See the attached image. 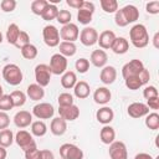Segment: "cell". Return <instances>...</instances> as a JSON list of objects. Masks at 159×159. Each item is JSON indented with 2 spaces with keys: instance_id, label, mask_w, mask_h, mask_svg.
<instances>
[{
  "instance_id": "1",
  "label": "cell",
  "mask_w": 159,
  "mask_h": 159,
  "mask_svg": "<svg viewBox=\"0 0 159 159\" xmlns=\"http://www.w3.org/2000/svg\"><path fill=\"white\" fill-rule=\"evenodd\" d=\"M129 39L134 47L144 48L149 43V34L143 24H135L129 30Z\"/></svg>"
},
{
  "instance_id": "2",
  "label": "cell",
  "mask_w": 159,
  "mask_h": 159,
  "mask_svg": "<svg viewBox=\"0 0 159 159\" xmlns=\"http://www.w3.org/2000/svg\"><path fill=\"white\" fill-rule=\"evenodd\" d=\"M1 75H2V78L5 80L6 83H9L10 86H17L22 82V71L21 68L15 65V63H7L2 67V71H1Z\"/></svg>"
},
{
  "instance_id": "3",
  "label": "cell",
  "mask_w": 159,
  "mask_h": 159,
  "mask_svg": "<svg viewBox=\"0 0 159 159\" xmlns=\"http://www.w3.org/2000/svg\"><path fill=\"white\" fill-rule=\"evenodd\" d=\"M14 140L16 142V144H17L24 152L30 150V149H34V148H37V147H36V142H35L32 134L29 133L27 130H24V129L19 130V132L15 134Z\"/></svg>"
},
{
  "instance_id": "4",
  "label": "cell",
  "mask_w": 159,
  "mask_h": 159,
  "mask_svg": "<svg viewBox=\"0 0 159 159\" xmlns=\"http://www.w3.org/2000/svg\"><path fill=\"white\" fill-rule=\"evenodd\" d=\"M67 63L68 62H67V58L65 56H62L61 53H53L50 58L48 67H50L52 75L60 76L67 71Z\"/></svg>"
},
{
  "instance_id": "5",
  "label": "cell",
  "mask_w": 159,
  "mask_h": 159,
  "mask_svg": "<svg viewBox=\"0 0 159 159\" xmlns=\"http://www.w3.org/2000/svg\"><path fill=\"white\" fill-rule=\"evenodd\" d=\"M144 65L140 60H130L129 62H127L123 67H122V76L123 78H128V77H139L140 72L144 70Z\"/></svg>"
},
{
  "instance_id": "6",
  "label": "cell",
  "mask_w": 159,
  "mask_h": 159,
  "mask_svg": "<svg viewBox=\"0 0 159 159\" xmlns=\"http://www.w3.org/2000/svg\"><path fill=\"white\" fill-rule=\"evenodd\" d=\"M43 42L48 47H56L60 45V31L53 25H46L42 30Z\"/></svg>"
},
{
  "instance_id": "7",
  "label": "cell",
  "mask_w": 159,
  "mask_h": 159,
  "mask_svg": "<svg viewBox=\"0 0 159 159\" xmlns=\"http://www.w3.org/2000/svg\"><path fill=\"white\" fill-rule=\"evenodd\" d=\"M51 70L48 67V65L46 63H40L35 67V80H36V83L41 87H46L50 84V81H51Z\"/></svg>"
},
{
  "instance_id": "8",
  "label": "cell",
  "mask_w": 159,
  "mask_h": 159,
  "mask_svg": "<svg viewBox=\"0 0 159 159\" xmlns=\"http://www.w3.org/2000/svg\"><path fill=\"white\" fill-rule=\"evenodd\" d=\"M60 157L62 159H83V152L72 143H65L60 147Z\"/></svg>"
},
{
  "instance_id": "9",
  "label": "cell",
  "mask_w": 159,
  "mask_h": 159,
  "mask_svg": "<svg viewBox=\"0 0 159 159\" xmlns=\"http://www.w3.org/2000/svg\"><path fill=\"white\" fill-rule=\"evenodd\" d=\"M94 4L92 1H83L82 7L78 9L77 20L82 25H88L92 21V16L94 14Z\"/></svg>"
},
{
  "instance_id": "10",
  "label": "cell",
  "mask_w": 159,
  "mask_h": 159,
  "mask_svg": "<svg viewBox=\"0 0 159 159\" xmlns=\"http://www.w3.org/2000/svg\"><path fill=\"white\" fill-rule=\"evenodd\" d=\"M53 114H55V108L51 103L47 102L37 103L32 108V116H35L39 119H50L53 117Z\"/></svg>"
},
{
  "instance_id": "11",
  "label": "cell",
  "mask_w": 159,
  "mask_h": 159,
  "mask_svg": "<svg viewBox=\"0 0 159 159\" xmlns=\"http://www.w3.org/2000/svg\"><path fill=\"white\" fill-rule=\"evenodd\" d=\"M80 41L83 46H93L97 43L98 41V32L94 27H91V26H86L84 29L81 30L80 32Z\"/></svg>"
},
{
  "instance_id": "12",
  "label": "cell",
  "mask_w": 159,
  "mask_h": 159,
  "mask_svg": "<svg viewBox=\"0 0 159 159\" xmlns=\"http://www.w3.org/2000/svg\"><path fill=\"white\" fill-rule=\"evenodd\" d=\"M80 36L78 26L73 22H70L67 25H63L60 30V39H62L66 42H75Z\"/></svg>"
},
{
  "instance_id": "13",
  "label": "cell",
  "mask_w": 159,
  "mask_h": 159,
  "mask_svg": "<svg viewBox=\"0 0 159 159\" xmlns=\"http://www.w3.org/2000/svg\"><path fill=\"white\" fill-rule=\"evenodd\" d=\"M108 153H109L111 159H128L127 147L120 140H114L113 143H111Z\"/></svg>"
},
{
  "instance_id": "14",
  "label": "cell",
  "mask_w": 159,
  "mask_h": 159,
  "mask_svg": "<svg viewBox=\"0 0 159 159\" xmlns=\"http://www.w3.org/2000/svg\"><path fill=\"white\" fill-rule=\"evenodd\" d=\"M127 113L132 118H142L149 113V108L147 104H144L142 102H133L128 106Z\"/></svg>"
},
{
  "instance_id": "15",
  "label": "cell",
  "mask_w": 159,
  "mask_h": 159,
  "mask_svg": "<svg viewBox=\"0 0 159 159\" xmlns=\"http://www.w3.org/2000/svg\"><path fill=\"white\" fill-rule=\"evenodd\" d=\"M58 114L66 122H72L80 117V108L76 104L67 107H58Z\"/></svg>"
},
{
  "instance_id": "16",
  "label": "cell",
  "mask_w": 159,
  "mask_h": 159,
  "mask_svg": "<svg viewBox=\"0 0 159 159\" xmlns=\"http://www.w3.org/2000/svg\"><path fill=\"white\" fill-rule=\"evenodd\" d=\"M116 37H117V36H116V34H114L113 31H111V30H104V31H102V32L99 34L97 43L99 45V47H101L102 50H109V48L112 47V45H113Z\"/></svg>"
},
{
  "instance_id": "17",
  "label": "cell",
  "mask_w": 159,
  "mask_h": 159,
  "mask_svg": "<svg viewBox=\"0 0 159 159\" xmlns=\"http://www.w3.org/2000/svg\"><path fill=\"white\" fill-rule=\"evenodd\" d=\"M14 123L17 128H26L32 123V113L27 111H19L14 116Z\"/></svg>"
},
{
  "instance_id": "18",
  "label": "cell",
  "mask_w": 159,
  "mask_h": 159,
  "mask_svg": "<svg viewBox=\"0 0 159 159\" xmlns=\"http://www.w3.org/2000/svg\"><path fill=\"white\" fill-rule=\"evenodd\" d=\"M89 61L91 63L97 67V68H103L104 66H107V61H108V56L104 50H94L92 53H91V57H89Z\"/></svg>"
},
{
  "instance_id": "19",
  "label": "cell",
  "mask_w": 159,
  "mask_h": 159,
  "mask_svg": "<svg viewBox=\"0 0 159 159\" xmlns=\"http://www.w3.org/2000/svg\"><path fill=\"white\" fill-rule=\"evenodd\" d=\"M117 78V70L114 66H104L101 70L99 80L103 84H112Z\"/></svg>"
},
{
  "instance_id": "20",
  "label": "cell",
  "mask_w": 159,
  "mask_h": 159,
  "mask_svg": "<svg viewBox=\"0 0 159 159\" xmlns=\"http://www.w3.org/2000/svg\"><path fill=\"white\" fill-rule=\"evenodd\" d=\"M114 118V112L111 107H107V106H103L102 108H99L97 112H96V119L102 123L103 125H107L109 124Z\"/></svg>"
},
{
  "instance_id": "21",
  "label": "cell",
  "mask_w": 159,
  "mask_h": 159,
  "mask_svg": "<svg viewBox=\"0 0 159 159\" xmlns=\"http://www.w3.org/2000/svg\"><path fill=\"white\" fill-rule=\"evenodd\" d=\"M112 98V93L107 87H98L93 93V101L97 104L106 106Z\"/></svg>"
},
{
  "instance_id": "22",
  "label": "cell",
  "mask_w": 159,
  "mask_h": 159,
  "mask_svg": "<svg viewBox=\"0 0 159 159\" xmlns=\"http://www.w3.org/2000/svg\"><path fill=\"white\" fill-rule=\"evenodd\" d=\"M50 130L53 135H63L67 130V122L65 119H62L61 117H56L51 120V124H50Z\"/></svg>"
},
{
  "instance_id": "23",
  "label": "cell",
  "mask_w": 159,
  "mask_h": 159,
  "mask_svg": "<svg viewBox=\"0 0 159 159\" xmlns=\"http://www.w3.org/2000/svg\"><path fill=\"white\" fill-rule=\"evenodd\" d=\"M120 11H122L125 21L128 22V25L132 24V22H135L139 19V10L134 5H130V4L129 5H125V6H123L120 9Z\"/></svg>"
},
{
  "instance_id": "24",
  "label": "cell",
  "mask_w": 159,
  "mask_h": 159,
  "mask_svg": "<svg viewBox=\"0 0 159 159\" xmlns=\"http://www.w3.org/2000/svg\"><path fill=\"white\" fill-rule=\"evenodd\" d=\"M26 96L31 101H40L45 96V89H43V87L39 86L37 83H31L26 88Z\"/></svg>"
},
{
  "instance_id": "25",
  "label": "cell",
  "mask_w": 159,
  "mask_h": 159,
  "mask_svg": "<svg viewBox=\"0 0 159 159\" xmlns=\"http://www.w3.org/2000/svg\"><path fill=\"white\" fill-rule=\"evenodd\" d=\"M99 138H101V142L103 144L109 145L111 143H113L116 140V130H114V128L111 127L109 124L103 125V128L99 132Z\"/></svg>"
},
{
  "instance_id": "26",
  "label": "cell",
  "mask_w": 159,
  "mask_h": 159,
  "mask_svg": "<svg viewBox=\"0 0 159 159\" xmlns=\"http://www.w3.org/2000/svg\"><path fill=\"white\" fill-rule=\"evenodd\" d=\"M111 50L116 55H124L129 50V42H128V40L125 37H122V36L116 37V40H114Z\"/></svg>"
},
{
  "instance_id": "27",
  "label": "cell",
  "mask_w": 159,
  "mask_h": 159,
  "mask_svg": "<svg viewBox=\"0 0 159 159\" xmlns=\"http://www.w3.org/2000/svg\"><path fill=\"white\" fill-rule=\"evenodd\" d=\"M73 93L78 99H84L89 96L91 88L89 84L86 81H77V83L73 87Z\"/></svg>"
},
{
  "instance_id": "28",
  "label": "cell",
  "mask_w": 159,
  "mask_h": 159,
  "mask_svg": "<svg viewBox=\"0 0 159 159\" xmlns=\"http://www.w3.org/2000/svg\"><path fill=\"white\" fill-rule=\"evenodd\" d=\"M77 83V76L73 71H66L61 77V86L66 89H71Z\"/></svg>"
},
{
  "instance_id": "29",
  "label": "cell",
  "mask_w": 159,
  "mask_h": 159,
  "mask_svg": "<svg viewBox=\"0 0 159 159\" xmlns=\"http://www.w3.org/2000/svg\"><path fill=\"white\" fill-rule=\"evenodd\" d=\"M58 50H60L58 53H61V55L65 56L66 58H67V57H72V56H75L76 52H77V47H76L75 42H66V41L60 42V45H58Z\"/></svg>"
},
{
  "instance_id": "30",
  "label": "cell",
  "mask_w": 159,
  "mask_h": 159,
  "mask_svg": "<svg viewBox=\"0 0 159 159\" xmlns=\"http://www.w3.org/2000/svg\"><path fill=\"white\" fill-rule=\"evenodd\" d=\"M57 14H58V7L55 5V4H47L46 7L43 9L42 14H41V17L45 20V21H51V20H55L57 17Z\"/></svg>"
},
{
  "instance_id": "31",
  "label": "cell",
  "mask_w": 159,
  "mask_h": 159,
  "mask_svg": "<svg viewBox=\"0 0 159 159\" xmlns=\"http://www.w3.org/2000/svg\"><path fill=\"white\" fill-rule=\"evenodd\" d=\"M20 27L16 24H10L7 30H6V41L10 45H15L17 41V37L20 35Z\"/></svg>"
},
{
  "instance_id": "32",
  "label": "cell",
  "mask_w": 159,
  "mask_h": 159,
  "mask_svg": "<svg viewBox=\"0 0 159 159\" xmlns=\"http://www.w3.org/2000/svg\"><path fill=\"white\" fill-rule=\"evenodd\" d=\"M47 133V125L43 120H35L31 123V134L35 137H43Z\"/></svg>"
},
{
  "instance_id": "33",
  "label": "cell",
  "mask_w": 159,
  "mask_h": 159,
  "mask_svg": "<svg viewBox=\"0 0 159 159\" xmlns=\"http://www.w3.org/2000/svg\"><path fill=\"white\" fill-rule=\"evenodd\" d=\"M14 142V133L11 129H2L0 130V147L7 148Z\"/></svg>"
},
{
  "instance_id": "34",
  "label": "cell",
  "mask_w": 159,
  "mask_h": 159,
  "mask_svg": "<svg viewBox=\"0 0 159 159\" xmlns=\"http://www.w3.org/2000/svg\"><path fill=\"white\" fill-rule=\"evenodd\" d=\"M147 128L152 129V130H157L159 129V114L157 112H152L148 113L145 116V120H144Z\"/></svg>"
},
{
  "instance_id": "35",
  "label": "cell",
  "mask_w": 159,
  "mask_h": 159,
  "mask_svg": "<svg viewBox=\"0 0 159 159\" xmlns=\"http://www.w3.org/2000/svg\"><path fill=\"white\" fill-rule=\"evenodd\" d=\"M10 98L12 101V106L14 107H22L26 102V94L22 92V91H12L10 93Z\"/></svg>"
},
{
  "instance_id": "36",
  "label": "cell",
  "mask_w": 159,
  "mask_h": 159,
  "mask_svg": "<svg viewBox=\"0 0 159 159\" xmlns=\"http://www.w3.org/2000/svg\"><path fill=\"white\" fill-rule=\"evenodd\" d=\"M20 51H21V55H22V57L25 60H34V58H36V56L39 53L37 47L35 45H32V43H29V45L24 46Z\"/></svg>"
},
{
  "instance_id": "37",
  "label": "cell",
  "mask_w": 159,
  "mask_h": 159,
  "mask_svg": "<svg viewBox=\"0 0 159 159\" xmlns=\"http://www.w3.org/2000/svg\"><path fill=\"white\" fill-rule=\"evenodd\" d=\"M101 7L107 14H114L118 10V1L117 0H101Z\"/></svg>"
},
{
  "instance_id": "38",
  "label": "cell",
  "mask_w": 159,
  "mask_h": 159,
  "mask_svg": "<svg viewBox=\"0 0 159 159\" xmlns=\"http://www.w3.org/2000/svg\"><path fill=\"white\" fill-rule=\"evenodd\" d=\"M47 4H48V1H46V0H34L31 2V11L35 15L41 16V14H42V11H43V9L46 7Z\"/></svg>"
},
{
  "instance_id": "39",
  "label": "cell",
  "mask_w": 159,
  "mask_h": 159,
  "mask_svg": "<svg viewBox=\"0 0 159 159\" xmlns=\"http://www.w3.org/2000/svg\"><path fill=\"white\" fill-rule=\"evenodd\" d=\"M124 83H125V87L132 89V91H137L143 86L139 77H128L124 80Z\"/></svg>"
},
{
  "instance_id": "40",
  "label": "cell",
  "mask_w": 159,
  "mask_h": 159,
  "mask_svg": "<svg viewBox=\"0 0 159 159\" xmlns=\"http://www.w3.org/2000/svg\"><path fill=\"white\" fill-rule=\"evenodd\" d=\"M58 102V107H67V106H72L73 104V96L71 93L63 92L58 96L57 98Z\"/></svg>"
},
{
  "instance_id": "41",
  "label": "cell",
  "mask_w": 159,
  "mask_h": 159,
  "mask_svg": "<svg viewBox=\"0 0 159 159\" xmlns=\"http://www.w3.org/2000/svg\"><path fill=\"white\" fill-rule=\"evenodd\" d=\"M75 68L78 73H86L88 70H89V61L84 57H81L76 61L75 63Z\"/></svg>"
},
{
  "instance_id": "42",
  "label": "cell",
  "mask_w": 159,
  "mask_h": 159,
  "mask_svg": "<svg viewBox=\"0 0 159 159\" xmlns=\"http://www.w3.org/2000/svg\"><path fill=\"white\" fill-rule=\"evenodd\" d=\"M12 108H14V106H12V101L10 98V94H2L0 97V111L7 112Z\"/></svg>"
},
{
  "instance_id": "43",
  "label": "cell",
  "mask_w": 159,
  "mask_h": 159,
  "mask_svg": "<svg viewBox=\"0 0 159 159\" xmlns=\"http://www.w3.org/2000/svg\"><path fill=\"white\" fill-rule=\"evenodd\" d=\"M71 19H72V14H71L68 10H58V14H57L56 20H57L62 26L70 24V22H71Z\"/></svg>"
},
{
  "instance_id": "44",
  "label": "cell",
  "mask_w": 159,
  "mask_h": 159,
  "mask_svg": "<svg viewBox=\"0 0 159 159\" xmlns=\"http://www.w3.org/2000/svg\"><path fill=\"white\" fill-rule=\"evenodd\" d=\"M30 43V36H29V34L26 32V31H20V35H19V37H17V41H16V43L14 45L15 47H17V48H22L24 46H26V45H29Z\"/></svg>"
},
{
  "instance_id": "45",
  "label": "cell",
  "mask_w": 159,
  "mask_h": 159,
  "mask_svg": "<svg viewBox=\"0 0 159 159\" xmlns=\"http://www.w3.org/2000/svg\"><path fill=\"white\" fill-rule=\"evenodd\" d=\"M16 1L15 0H2L0 2V7L4 12H11L16 9Z\"/></svg>"
},
{
  "instance_id": "46",
  "label": "cell",
  "mask_w": 159,
  "mask_h": 159,
  "mask_svg": "<svg viewBox=\"0 0 159 159\" xmlns=\"http://www.w3.org/2000/svg\"><path fill=\"white\" fill-rule=\"evenodd\" d=\"M143 97L145 99H149V98H154V97H159V93H158V89L155 86H147L144 89H143Z\"/></svg>"
},
{
  "instance_id": "47",
  "label": "cell",
  "mask_w": 159,
  "mask_h": 159,
  "mask_svg": "<svg viewBox=\"0 0 159 159\" xmlns=\"http://www.w3.org/2000/svg\"><path fill=\"white\" fill-rule=\"evenodd\" d=\"M114 22H116V25L119 26V27H125V26L128 25V22L125 21V19H124V16H123L120 9H118V10L114 12Z\"/></svg>"
},
{
  "instance_id": "48",
  "label": "cell",
  "mask_w": 159,
  "mask_h": 159,
  "mask_svg": "<svg viewBox=\"0 0 159 159\" xmlns=\"http://www.w3.org/2000/svg\"><path fill=\"white\" fill-rule=\"evenodd\" d=\"M145 10H147L148 14H152V15L159 14V1H150V2H147Z\"/></svg>"
},
{
  "instance_id": "49",
  "label": "cell",
  "mask_w": 159,
  "mask_h": 159,
  "mask_svg": "<svg viewBox=\"0 0 159 159\" xmlns=\"http://www.w3.org/2000/svg\"><path fill=\"white\" fill-rule=\"evenodd\" d=\"M10 124V117L6 112H1L0 111V130L6 129Z\"/></svg>"
},
{
  "instance_id": "50",
  "label": "cell",
  "mask_w": 159,
  "mask_h": 159,
  "mask_svg": "<svg viewBox=\"0 0 159 159\" xmlns=\"http://www.w3.org/2000/svg\"><path fill=\"white\" fill-rule=\"evenodd\" d=\"M25 159H41V150L37 148L30 149L25 152Z\"/></svg>"
},
{
  "instance_id": "51",
  "label": "cell",
  "mask_w": 159,
  "mask_h": 159,
  "mask_svg": "<svg viewBox=\"0 0 159 159\" xmlns=\"http://www.w3.org/2000/svg\"><path fill=\"white\" fill-rule=\"evenodd\" d=\"M147 106H148V108L154 109V111L159 109V97H154V98L147 99Z\"/></svg>"
},
{
  "instance_id": "52",
  "label": "cell",
  "mask_w": 159,
  "mask_h": 159,
  "mask_svg": "<svg viewBox=\"0 0 159 159\" xmlns=\"http://www.w3.org/2000/svg\"><path fill=\"white\" fill-rule=\"evenodd\" d=\"M83 1H84V0H67L66 4H67L70 7H73V9H77V10H78L80 7H82Z\"/></svg>"
},
{
  "instance_id": "53",
  "label": "cell",
  "mask_w": 159,
  "mask_h": 159,
  "mask_svg": "<svg viewBox=\"0 0 159 159\" xmlns=\"http://www.w3.org/2000/svg\"><path fill=\"white\" fill-rule=\"evenodd\" d=\"M41 159H55V155L51 150L48 149H42L41 150Z\"/></svg>"
},
{
  "instance_id": "54",
  "label": "cell",
  "mask_w": 159,
  "mask_h": 159,
  "mask_svg": "<svg viewBox=\"0 0 159 159\" xmlns=\"http://www.w3.org/2000/svg\"><path fill=\"white\" fill-rule=\"evenodd\" d=\"M134 159H154L149 153H138L135 157H134Z\"/></svg>"
},
{
  "instance_id": "55",
  "label": "cell",
  "mask_w": 159,
  "mask_h": 159,
  "mask_svg": "<svg viewBox=\"0 0 159 159\" xmlns=\"http://www.w3.org/2000/svg\"><path fill=\"white\" fill-rule=\"evenodd\" d=\"M158 41H159V32H155V35H154V37H153V45H154L155 48H159Z\"/></svg>"
},
{
  "instance_id": "56",
  "label": "cell",
  "mask_w": 159,
  "mask_h": 159,
  "mask_svg": "<svg viewBox=\"0 0 159 159\" xmlns=\"http://www.w3.org/2000/svg\"><path fill=\"white\" fill-rule=\"evenodd\" d=\"M7 157V152H6V148L4 147H0V159H6Z\"/></svg>"
},
{
  "instance_id": "57",
  "label": "cell",
  "mask_w": 159,
  "mask_h": 159,
  "mask_svg": "<svg viewBox=\"0 0 159 159\" xmlns=\"http://www.w3.org/2000/svg\"><path fill=\"white\" fill-rule=\"evenodd\" d=\"M2 94H4V89H2V86L0 84V97H1Z\"/></svg>"
},
{
  "instance_id": "58",
  "label": "cell",
  "mask_w": 159,
  "mask_h": 159,
  "mask_svg": "<svg viewBox=\"0 0 159 159\" xmlns=\"http://www.w3.org/2000/svg\"><path fill=\"white\" fill-rule=\"evenodd\" d=\"M1 42H2V34L0 32V43H1Z\"/></svg>"
},
{
  "instance_id": "59",
  "label": "cell",
  "mask_w": 159,
  "mask_h": 159,
  "mask_svg": "<svg viewBox=\"0 0 159 159\" xmlns=\"http://www.w3.org/2000/svg\"><path fill=\"white\" fill-rule=\"evenodd\" d=\"M154 159H159V157H157V158H154Z\"/></svg>"
},
{
  "instance_id": "60",
  "label": "cell",
  "mask_w": 159,
  "mask_h": 159,
  "mask_svg": "<svg viewBox=\"0 0 159 159\" xmlns=\"http://www.w3.org/2000/svg\"><path fill=\"white\" fill-rule=\"evenodd\" d=\"M61 159H62V158H61Z\"/></svg>"
}]
</instances>
